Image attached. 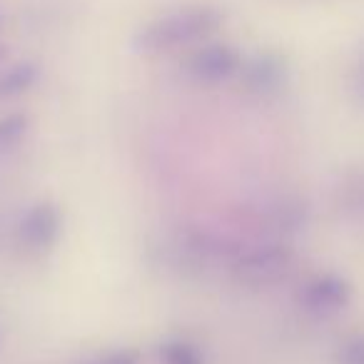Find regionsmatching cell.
Here are the masks:
<instances>
[{
  "mask_svg": "<svg viewBox=\"0 0 364 364\" xmlns=\"http://www.w3.org/2000/svg\"><path fill=\"white\" fill-rule=\"evenodd\" d=\"M33 80H36V68H33V65L13 68V70H8L6 75H0V97L23 92Z\"/></svg>",
  "mask_w": 364,
  "mask_h": 364,
  "instance_id": "277c9868",
  "label": "cell"
},
{
  "mask_svg": "<svg viewBox=\"0 0 364 364\" xmlns=\"http://www.w3.org/2000/svg\"><path fill=\"white\" fill-rule=\"evenodd\" d=\"M279 77H282V65H279V60H274V58H259L247 70L250 85L259 87V90H262V87L277 85Z\"/></svg>",
  "mask_w": 364,
  "mask_h": 364,
  "instance_id": "3957f363",
  "label": "cell"
},
{
  "mask_svg": "<svg viewBox=\"0 0 364 364\" xmlns=\"http://www.w3.org/2000/svg\"><path fill=\"white\" fill-rule=\"evenodd\" d=\"M225 18L213 6H188L152 21L137 36V46L145 53H167L210 38L223 28Z\"/></svg>",
  "mask_w": 364,
  "mask_h": 364,
  "instance_id": "6da1fadb",
  "label": "cell"
},
{
  "mask_svg": "<svg viewBox=\"0 0 364 364\" xmlns=\"http://www.w3.org/2000/svg\"><path fill=\"white\" fill-rule=\"evenodd\" d=\"M240 68V58L228 46H205L193 53L188 60V70L203 82H223Z\"/></svg>",
  "mask_w": 364,
  "mask_h": 364,
  "instance_id": "7a4b0ae2",
  "label": "cell"
}]
</instances>
